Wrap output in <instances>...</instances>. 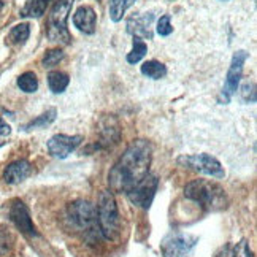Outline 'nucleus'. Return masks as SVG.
<instances>
[{"label":"nucleus","mask_w":257,"mask_h":257,"mask_svg":"<svg viewBox=\"0 0 257 257\" xmlns=\"http://www.w3.org/2000/svg\"><path fill=\"white\" fill-rule=\"evenodd\" d=\"M146 51H148V45L145 43L143 38L134 35V48H132V51L128 53L127 57H125L127 62L128 64H138L145 57Z\"/></svg>","instance_id":"20"},{"label":"nucleus","mask_w":257,"mask_h":257,"mask_svg":"<svg viewBox=\"0 0 257 257\" xmlns=\"http://www.w3.org/2000/svg\"><path fill=\"white\" fill-rule=\"evenodd\" d=\"M56 108H49V110L43 114H40L37 117V119L31 121L27 125H24V131H32V128H42V127H46L51 124L54 119H56Z\"/></svg>","instance_id":"22"},{"label":"nucleus","mask_w":257,"mask_h":257,"mask_svg":"<svg viewBox=\"0 0 257 257\" xmlns=\"http://www.w3.org/2000/svg\"><path fill=\"white\" fill-rule=\"evenodd\" d=\"M68 83H70V78H68V75L64 72L56 70L48 75V86L51 89L53 94H62L67 89Z\"/></svg>","instance_id":"16"},{"label":"nucleus","mask_w":257,"mask_h":257,"mask_svg":"<svg viewBox=\"0 0 257 257\" xmlns=\"http://www.w3.org/2000/svg\"><path fill=\"white\" fill-rule=\"evenodd\" d=\"M8 216H10V219H12V222L16 225V229L21 233H24L27 236H37L38 235L35 225L32 222L31 213H29V208L24 202H21L19 199L13 200L12 205H10Z\"/></svg>","instance_id":"10"},{"label":"nucleus","mask_w":257,"mask_h":257,"mask_svg":"<svg viewBox=\"0 0 257 257\" xmlns=\"http://www.w3.org/2000/svg\"><path fill=\"white\" fill-rule=\"evenodd\" d=\"M142 73L148 78H151V80H161L167 75V67L159 62V61H146L143 65H142Z\"/></svg>","instance_id":"19"},{"label":"nucleus","mask_w":257,"mask_h":257,"mask_svg":"<svg viewBox=\"0 0 257 257\" xmlns=\"http://www.w3.org/2000/svg\"><path fill=\"white\" fill-rule=\"evenodd\" d=\"M13 244H15L13 235L10 233L8 229H5V227H0V257L7 255L10 251H12Z\"/></svg>","instance_id":"23"},{"label":"nucleus","mask_w":257,"mask_h":257,"mask_svg":"<svg viewBox=\"0 0 257 257\" xmlns=\"http://www.w3.org/2000/svg\"><path fill=\"white\" fill-rule=\"evenodd\" d=\"M153 159L151 143L146 140H135L127 146L113 169L108 173V184L111 192H127L150 173Z\"/></svg>","instance_id":"1"},{"label":"nucleus","mask_w":257,"mask_h":257,"mask_svg":"<svg viewBox=\"0 0 257 257\" xmlns=\"http://www.w3.org/2000/svg\"><path fill=\"white\" fill-rule=\"evenodd\" d=\"M216 257H236V254H235V249H233V246H225V248H222L219 252H217V255Z\"/></svg>","instance_id":"27"},{"label":"nucleus","mask_w":257,"mask_h":257,"mask_svg":"<svg viewBox=\"0 0 257 257\" xmlns=\"http://www.w3.org/2000/svg\"><path fill=\"white\" fill-rule=\"evenodd\" d=\"M73 0H57L51 8L46 21V37L49 42L57 45H68L72 35L67 29V19L72 12Z\"/></svg>","instance_id":"5"},{"label":"nucleus","mask_w":257,"mask_h":257,"mask_svg":"<svg viewBox=\"0 0 257 257\" xmlns=\"http://www.w3.org/2000/svg\"><path fill=\"white\" fill-rule=\"evenodd\" d=\"M178 164L183 165L184 169H189L194 172H199L202 175L221 180L225 176V170L221 165V162L216 157L210 154H191V156H180Z\"/></svg>","instance_id":"7"},{"label":"nucleus","mask_w":257,"mask_h":257,"mask_svg":"<svg viewBox=\"0 0 257 257\" xmlns=\"http://www.w3.org/2000/svg\"><path fill=\"white\" fill-rule=\"evenodd\" d=\"M64 51L61 48H54V49H49V51H46L45 57H43V67L46 68H51L54 65H57L59 62L64 59Z\"/></svg>","instance_id":"24"},{"label":"nucleus","mask_w":257,"mask_h":257,"mask_svg":"<svg viewBox=\"0 0 257 257\" xmlns=\"http://www.w3.org/2000/svg\"><path fill=\"white\" fill-rule=\"evenodd\" d=\"M248 59V53L246 51H236L232 57V62L229 67V72L225 76V83L219 95V102L221 103H229L233 94L236 92V89L240 86L241 76H243V65Z\"/></svg>","instance_id":"9"},{"label":"nucleus","mask_w":257,"mask_h":257,"mask_svg":"<svg viewBox=\"0 0 257 257\" xmlns=\"http://www.w3.org/2000/svg\"><path fill=\"white\" fill-rule=\"evenodd\" d=\"M18 87L26 94H34L38 89V80L34 72H24L18 78Z\"/></svg>","instance_id":"21"},{"label":"nucleus","mask_w":257,"mask_h":257,"mask_svg":"<svg viewBox=\"0 0 257 257\" xmlns=\"http://www.w3.org/2000/svg\"><path fill=\"white\" fill-rule=\"evenodd\" d=\"M48 2H51V0H48Z\"/></svg>","instance_id":"31"},{"label":"nucleus","mask_w":257,"mask_h":257,"mask_svg":"<svg viewBox=\"0 0 257 257\" xmlns=\"http://www.w3.org/2000/svg\"><path fill=\"white\" fill-rule=\"evenodd\" d=\"M97 222L102 238L106 241H114L121 235V217L117 205L111 191H102L97 202Z\"/></svg>","instance_id":"4"},{"label":"nucleus","mask_w":257,"mask_h":257,"mask_svg":"<svg viewBox=\"0 0 257 257\" xmlns=\"http://www.w3.org/2000/svg\"><path fill=\"white\" fill-rule=\"evenodd\" d=\"M241 98L246 103H254L255 102V84L254 83H246L241 87Z\"/></svg>","instance_id":"26"},{"label":"nucleus","mask_w":257,"mask_h":257,"mask_svg":"<svg viewBox=\"0 0 257 257\" xmlns=\"http://www.w3.org/2000/svg\"><path fill=\"white\" fill-rule=\"evenodd\" d=\"M137 0H110L108 4V13H110V19L113 23H119L124 18L125 12L131 8Z\"/></svg>","instance_id":"15"},{"label":"nucleus","mask_w":257,"mask_h":257,"mask_svg":"<svg viewBox=\"0 0 257 257\" xmlns=\"http://www.w3.org/2000/svg\"><path fill=\"white\" fill-rule=\"evenodd\" d=\"M32 173V165L26 159H19L8 164L4 170V180L7 184H19L27 180Z\"/></svg>","instance_id":"12"},{"label":"nucleus","mask_w":257,"mask_h":257,"mask_svg":"<svg viewBox=\"0 0 257 257\" xmlns=\"http://www.w3.org/2000/svg\"><path fill=\"white\" fill-rule=\"evenodd\" d=\"M10 132H12V127L0 117V135H10Z\"/></svg>","instance_id":"28"},{"label":"nucleus","mask_w":257,"mask_h":257,"mask_svg":"<svg viewBox=\"0 0 257 257\" xmlns=\"http://www.w3.org/2000/svg\"><path fill=\"white\" fill-rule=\"evenodd\" d=\"M157 187H159V180L153 173H148L142 181H138L131 191H127V197L135 206L142 210H150V206L156 197Z\"/></svg>","instance_id":"8"},{"label":"nucleus","mask_w":257,"mask_h":257,"mask_svg":"<svg viewBox=\"0 0 257 257\" xmlns=\"http://www.w3.org/2000/svg\"><path fill=\"white\" fill-rule=\"evenodd\" d=\"M153 15L150 13V16H134L127 21V32L142 37V38H148L151 40L153 38V32H151V23H153Z\"/></svg>","instance_id":"14"},{"label":"nucleus","mask_w":257,"mask_h":257,"mask_svg":"<svg viewBox=\"0 0 257 257\" xmlns=\"http://www.w3.org/2000/svg\"><path fill=\"white\" fill-rule=\"evenodd\" d=\"M65 221L72 230L81 233L84 240L89 243H97L98 238H102L100 229L97 222V210L95 205L87 200H75L67 206Z\"/></svg>","instance_id":"2"},{"label":"nucleus","mask_w":257,"mask_h":257,"mask_svg":"<svg viewBox=\"0 0 257 257\" xmlns=\"http://www.w3.org/2000/svg\"><path fill=\"white\" fill-rule=\"evenodd\" d=\"M186 199L199 203L205 211H217L227 206L225 191L208 180H194L184 187Z\"/></svg>","instance_id":"3"},{"label":"nucleus","mask_w":257,"mask_h":257,"mask_svg":"<svg viewBox=\"0 0 257 257\" xmlns=\"http://www.w3.org/2000/svg\"><path fill=\"white\" fill-rule=\"evenodd\" d=\"M157 34L161 37H169L173 32V26L170 23V16L169 15H164L161 16V19L157 21V27H156Z\"/></svg>","instance_id":"25"},{"label":"nucleus","mask_w":257,"mask_h":257,"mask_svg":"<svg viewBox=\"0 0 257 257\" xmlns=\"http://www.w3.org/2000/svg\"><path fill=\"white\" fill-rule=\"evenodd\" d=\"M2 8H4V0H0V12H2Z\"/></svg>","instance_id":"29"},{"label":"nucleus","mask_w":257,"mask_h":257,"mask_svg":"<svg viewBox=\"0 0 257 257\" xmlns=\"http://www.w3.org/2000/svg\"><path fill=\"white\" fill-rule=\"evenodd\" d=\"M199 243V238L191 233L172 232L161 243L164 257H192V251Z\"/></svg>","instance_id":"6"},{"label":"nucleus","mask_w":257,"mask_h":257,"mask_svg":"<svg viewBox=\"0 0 257 257\" xmlns=\"http://www.w3.org/2000/svg\"><path fill=\"white\" fill-rule=\"evenodd\" d=\"M48 0H27L24 8L21 10L23 18H42L46 12Z\"/></svg>","instance_id":"18"},{"label":"nucleus","mask_w":257,"mask_h":257,"mask_svg":"<svg viewBox=\"0 0 257 257\" xmlns=\"http://www.w3.org/2000/svg\"><path fill=\"white\" fill-rule=\"evenodd\" d=\"M95 24H97V15L94 8L83 5L75 12L73 15V26L80 32L86 35H92L95 32Z\"/></svg>","instance_id":"13"},{"label":"nucleus","mask_w":257,"mask_h":257,"mask_svg":"<svg viewBox=\"0 0 257 257\" xmlns=\"http://www.w3.org/2000/svg\"><path fill=\"white\" fill-rule=\"evenodd\" d=\"M83 137L81 135H64L57 134L49 138L48 142V151L54 157L59 159H65L68 154H72L78 146L81 145Z\"/></svg>","instance_id":"11"},{"label":"nucleus","mask_w":257,"mask_h":257,"mask_svg":"<svg viewBox=\"0 0 257 257\" xmlns=\"http://www.w3.org/2000/svg\"><path fill=\"white\" fill-rule=\"evenodd\" d=\"M0 146H2V143H0Z\"/></svg>","instance_id":"32"},{"label":"nucleus","mask_w":257,"mask_h":257,"mask_svg":"<svg viewBox=\"0 0 257 257\" xmlns=\"http://www.w3.org/2000/svg\"><path fill=\"white\" fill-rule=\"evenodd\" d=\"M29 35H31V26L27 23L16 24L12 31H10L7 40L10 45H24L29 40Z\"/></svg>","instance_id":"17"},{"label":"nucleus","mask_w":257,"mask_h":257,"mask_svg":"<svg viewBox=\"0 0 257 257\" xmlns=\"http://www.w3.org/2000/svg\"><path fill=\"white\" fill-rule=\"evenodd\" d=\"M219 2H229V0H219Z\"/></svg>","instance_id":"30"}]
</instances>
